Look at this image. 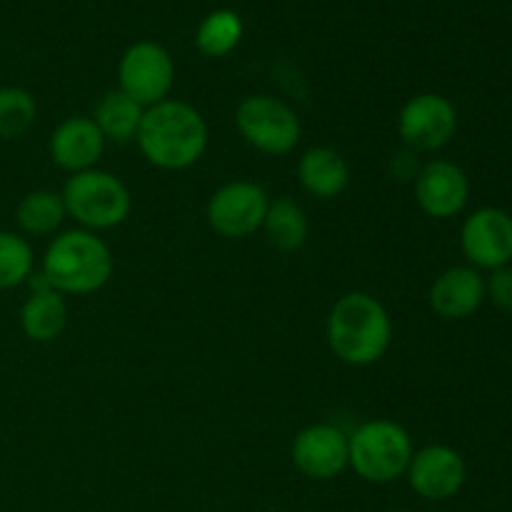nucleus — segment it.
I'll return each mask as SVG.
<instances>
[{
    "instance_id": "nucleus-1",
    "label": "nucleus",
    "mask_w": 512,
    "mask_h": 512,
    "mask_svg": "<svg viewBox=\"0 0 512 512\" xmlns=\"http://www.w3.org/2000/svg\"><path fill=\"white\" fill-rule=\"evenodd\" d=\"M325 338L340 363L368 368L388 353L393 323L385 305L375 295L353 290L335 300L330 308Z\"/></svg>"
},
{
    "instance_id": "nucleus-2",
    "label": "nucleus",
    "mask_w": 512,
    "mask_h": 512,
    "mask_svg": "<svg viewBox=\"0 0 512 512\" xmlns=\"http://www.w3.org/2000/svg\"><path fill=\"white\" fill-rule=\"evenodd\" d=\"M135 140L150 165L185 170L198 163L208 148V123L193 105L168 98L145 108Z\"/></svg>"
},
{
    "instance_id": "nucleus-3",
    "label": "nucleus",
    "mask_w": 512,
    "mask_h": 512,
    "mask_svg": "<svg viewBox=\"0 0 512 512\" xmlns=\"http://www.w3.org/2000/svg\"><path fill=\"white\" fill-rule=\"evenodd\" d=\"M113 275V253L93 230H65L43 255V280L60 295H88Z\"/></svg>"
},
{
    "instance_id": "nucleus-4",
    "label": "nucleus",
    "mask_w": 512,
    "mask_h": 512,
    "mask_svg": "<svg viewBox=\"0 0 512 512\" xmlns=\"http://www.w3.org/2000/svg\"><path fill=\"white\" fill-rule=\"evenodd\" d=\"M413 438L395 420H370L348 435V465L368 483H393L408 473Z\"/></svg>"
},
{
    "instance_id": "nucleus-5",
    "label": "nucleus",
    "mask_w": 512,
    "mask_h": 512,
    "mask_svg": "<svg viewBox=\"0 0 512 512\" xmlns=\"http://www.w3.org/2000/svg\"><path fill=\"white\" fill-rule=\"evenodd\" d=\"M65 213L85 230H110L128 220L133 200L120 178L108 170H83L73 173L60 193Z\"/></svg>"
},
{
    "instance_id": "nucleus-6",
    "label": "nucleus",
    "mask_w": 512,
    "mask_h": 512,
    "mask_svg": "<svg viewBox=\"0 0 512 512\" xmlns=\"http://www.w3.org/2000/svg\"><path fill=\"white\" fill-rule=\"evenodd\" d=\"M235 128L250 148L263 155H288L303 133L298 113L273 95H248L240 100Z\"/></svg>"
},
{
    "instance_id": "nucleus-7",
    "label": "nucleus",
    "mask_w": 512,
    "mask_h": 512,
    "mask_svg": "<svg viewBox=\"0 0 512 512\" xmlns=\"http://www.w3.org/2000/svg\"><path fill=\"white\" fill-rule=\"evenodd\" d=\"M175 83V63L155 40H140L123 53L118 63V88L143 108L168 100Z\"/></svg>"
},
{
    "instance_id": "nucleus-8",
    "label": "nucleus",
    "mask_w": 512,
    "mask_h": 512,
    "mask_svg": "<svg viewBox=\"0 0 512 512\" xmlns=\"http://www.w3.org/2000/svg\"><path fill=\"white\" fill-rule=\"evenodd\" d=\"M268 193L258 183L250 180H233L225 183L208 200V223L218 235L230 240L248 238L255 230L263 228L268 213Z\"/></svg>"
},
{
    "instance_id": "nucleus-9",
    "label": "nucleus",
    "mask_w": 512,
    "mask_h": 512,
    "mask_svg": "<svg viewBox=\"0 0 512 512\" xmlns=\"http://www.w3.org/2000/svg\"><path fill=\"white\" fill-rule=\"evenodd\" d=\"M458 130V110L445 95L420 93L403 105L398 133L408 148L433 153L445 148Z\"/></svg>"
},
{
    "instance_id": "nucleus-10",
    "label": "nucleus",
    "mask_w": 512,
    "mask_h": 512,
    "mask_svg": "<svg viewBox=\"0 0 512 512\" xmlns=\"http://www.w3.org/2000/svg\"><path fill=\"white\" fill-rule=\"evenodd\" d=\"M463 253L475 268L498 270L512 260V218L500 208H480L460 230Z\"/></svg>"
},
{
    "instance_id": "nucleus-11",
    "label": "nucleus",
    "mask_w": 512,
    "mask_h": 512,
    "mask_svg": "<svg viewBox=\"0 0 512 512\" xmlns=\"http://www.w3.org/2000/svg\"><path fill=\"white\" fill-rule=\"evenodd\" d=\"M470 198V180L460 165L450 160H430L415 175V200L420 210L435 220L463 213Z\"/></svg>"
},
{
    "instance_id": "nucleus-12",
    "label": "nucleus",
    "mask_w": 512,
    "mask_h": 512,
    "mask_svg": "<svg viewBox=\"0 0 512 512\" xmlns=\"http://www.w3.org/2000/svg\"><path fill=\"white\" fill-rule=\"evenodd\" d=\"M410 488L425 500H450L465 485V460L448 445H428L413 453L408 465Z\"/></svg>"
},
{
    "instance_id": "nucleus-13",
    "label": "nucleus",
    "mask_w": 512,
    "mask_h": 512,
    "mask_svg": "<svg viewBox=\"0 0 512 512\" xmlns=\"http://www.w3.org/2000/svg\"><path fill=\"white\" fill-rule=\"evenodd\" d=\"M293 463L313 480H330L348 468V435L330 423L310 425L293 440Z\"/></svg>"
},
{
    "instance_id": "nucleus-14",
    "label": "nucleus",
    "mask_w": 512,
    "mask_h": 512,
    "mask_svg": "<svg viewBox=\"0 0 512 512\" xmlns=\"http://www.w3.org/2000/svg\"><path fill=\"white\" fill-rule=\"evenodd\" d=\"M103 153V133L93 123V118H85V115L65 118L50 135V158L70 175L98 168Z\"/></svg>"
},
{
    "instance_id": "nucleus-15",
    "label": "nucleus",
    "mask_w": 512,
    "mask_h": 512,
    "mask_svg": "<svg viewBox=\"0 0 512 512\" xmlns=\"http://www.w3.org/2000/svg\"><path fill=\"white\" fill-rule=\"evenodd\" d=\"M485 300V280L470 265L445 270L430 288V305L445 320L470 318Z\"/></svg>"
},
{
    "instance_id": "nucleus-16",
    "label": "nucleus",
    "mask_w": 512,
    "mask_h": 512,
    "mask_svg": "<svg viewBox=\"0 0 512 512\" xmlns=\"http://www.w3.org/2000/svg\"><path fill=\"white\" fill-rule=\"evenodd\" d=\"M298 180L313 198L333 200L348 190L350 165L338 150L318 145L300 155Z\"/></svg>"
},
{
    "instance_id": "nucleus-17",
    "label": "nucleus",
    "mask_w": 512,
    "mask_h": 512,
    "mask_svg": "<svg viewBox=\"0 0 512 512\" xmlns=\"http://www.w3.org/2000/svg\"><path fill=\"white\" fill-rule=\"evenodd\" d=\"M43 278V275H40ZM68 325V305L58 290L48 288V283H40V288L30 295L20 308V328L25 338L33 343H53L60 338Z\"/></svg>"
},
{
    "instance_id": "nucleus-18",
    "label": "nucleus",
    "mask_w": 512,
    "mask_h": 512,
    "mask_svg": "<svg viewBox=\"0 0 512 512\" xmlns=\"http://www.w3.org/2000/svg\"><path fill=\"white\" fill-rule=\"evenodd\" d=\"M145 108L140 103H135L130 95H125L123 90L115 88L108 90L103 98L95 103L93 110V123L98 125V130L103 133L105 143L113 140V143L125 145L130 140H135L140 128V120H143Z\"/></svg>"
},
{
    "instance_id": "nucleus-19",
    "label": "nucleus",
    "mask_w": 512,
    "mask_h": 512,
    "mask_svg": "<svg viewBox=\"0 0 512 512\" xmlns=\"http://www.w3.org/2000/svg\"><path fill=\"white\" fill-rule=\"evenodd\" d=\"M263 230L268 235V243L283 253H293L305 245L310 235V223L305 210L288 195L270 200L268 213H265Z\"/></svg>"
},
{
    "instance_id": "nucleus-20",
    "label": "nucleus",
    "mask_w": 512,
    "mask_h": 512,
    "mask_svg": "<svg viewBox=\"0 0 512 512\" xmlns=\"http://www.w3.org/2000/svg\"><path fill=\"white\" fill-rule=\"evenodd\" d=\"M65 205L53 190H30L15 205V220L28 235H53L65 220Z\"/></svg>"
},
{
    "instance_id": "nucleus-21",
    "label": "nucleus",
    "mask_w": 512,
    "mask_h": 512,
    "mask_svg": "<svg viewBox=\"0 0 512 512\" xmlns=\"http://www.w3.org/2000/svg\"><path fill=\"white\" fill-rule=\"evenodd\" d=\"M240 40H243V20L228 8L205 15L203 23L195 30V48L205 58H225L238 48Z\"/></svg>"
},
{
    "instance_id": "nucleus-22",
    "label": "nucleus",
    "mask_w": 512,
    "mask_h": 512,
    "mask_svg": "<svg viewBox=\"0 0 512 512\" xmlns=\"http://www.w3.org/2000/svg\"><path fill=\"white\" fill-rule=\"evenodd\" d=\"M38 118L35 98L25 88H0V140H15L28 133Z\"/></svg>"
},
{
    "instance_id": "nucleus-23",
    "label": "nucleus",
    "mask_w": 512,
    "mask_h": 512,
    "mask_svg": "<svg viewBox=\"0 0 512 512\" xmlns=\"http://www.w3.org/2000/svg\"><path fill=\"white\" fill-rule=\"evenodd\" d=\"M33 248L20 235L0 230V290L23 285L33 275Z\"/></svg>"
},
{
    "instance_id": "nucleus-24",
    "label": "nucleus",
    "mask_w": 512,
    "mask_h": 512,
    "mask_svg": "<svg viewBox=\"0 0 512 512\" xmlns=\"http://www.w3.org/2000/svg\"><path fill=\"white\" fill-rule=\"evenodd\" d=\"M485 298H490V303L498 305L500 310L512 313V265L493 270V275L485 283Z\"/></svg>"
},
{
    "instance_id": "nucleus-25",
    "label": "nucleus",
    "mask_w": 512,
    "mask_h": 512,
    "mask_svg": "<svg viewBox=\"0 0 512 512\" xmlns=\"http://www.w3.org/2000/svg\"><path fill=\"white\" fill-rule=\"evenodd\" d=\"M395 512H410V510H395Z\"/></svg>"
}]
</instances>
